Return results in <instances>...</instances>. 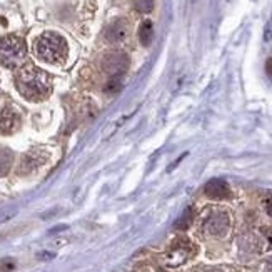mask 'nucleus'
<instances>
[{"mask_svg":"<svg viewBox=\"0 0 272 272\" xmlns=\"http://www.w3.org/2000/svg\"><path fill=\"white\" fill-rule=\"evenodd\" d=\"M15 87L22 97L32 102L44 100L52 92V79L45 71L27 64L15 75Z\"/></svg>","mask_w":272,"mask_h":272,"instance_id":"obj_1","label":"nucleus"},{"mask_svg":"<svg viewBox=\"0 0 272 272\" xmlns=\"http://www.w3.org/2000/svg\"><path fill=\"white\" fill-rule=\"evenodd\" d=\"M34 54L47 64H64L69 55L65 38L55 32H44L34 40Z\"/></svg>","mask_w":272,"mask_h":272,"instance_id":"obj_2","label":"nucleus"},{"mask_svg":"<svg viewBox=\"0 0 272 272\" xmlns=\"http://www.w3.org/2000/svg\"><path fill=\"white\" fill-rule=\"evenodd\" d=\"M27 57V45L22 37L5 36L0 38V64L7 69H17Z\"/></svg>","mask_w":272,"mask_h":272,"instance_id":"obj_3","label":"nucleus"},{"mask_svg":"<svg viewBox=\"0 0 272 272\" xmlns=\"http://www.w3.org/2000/svg\"><path fill=\"white\" fill-rule=\"evenodd\" d=\"M231 227L229 214L220 209H211L202 219V232L212 237H224Z\"/></svg>","mask_w":272,"mask_h":272,"instance_id":"obj_4","label":"nucleus"},{"mask_svg":"<svg viewBox=\"0 0 272 272\" xmlns=\"http://www.w3.org/2000/svg\"><path fill=\"white\" fill-rule=\"evenodd\" d=\"M194 254H196V246L189 239H177L167 251L165 262L169 267H177L187 262Z\"/></svg>","mask_w":272,"mask_h":272,"instance_id":"obj_5","label":"nucleus"},{"mask_svg":"<svg viewBox=\"0 0 272 272\" xmlns=\"http://www.w3.org/2000/svg\"><path fill=\"white\" fill-rule=\"evenodd\" d=\"M127 65H129V59L126 54L122 52H112L107 54L102 59V67L107 73H110L112 77H119L126 72Z\"/></svg>","mask_w":272,"mask_h":272,"instance_id":"obj_6","label":"nucleus"},{"mask_svg":"<svg viewBox=\"0 0 272 272\" xmlns=\"http://www.w3.org/2000/svg\"><path fill=\"white\" fill-rule=\"evenodd\" d=\"M20 127V115L12 107L0 109V135H10Z\"/></svg>","mask_w":272,"mask_h":272,"instance_id":"obj_7","label":"nucleus"},{"mask_svg":"<svg viewBox=\"0 0 272 272\" xmlns=\"http://www.w3.org/2000/svg\"><path fill=\"white\" fill-rule=\"evenodd\" d=\"M130 25L126 18H117L106 29V38L110 44H120L129 37Z\"/></svg>","mask_w":272,"mask_h":272,"instance_id":"obj_8","label":"nucleus"},{"mask_svg":"<svg viewBox=\"0 0 272 272\" xmlns=\"http://www.w3.org/2000/svg\"><path fill=\"white\" fill-rule=\"evenodd\" d=\"M204 194L211 199H227L231 197V189L225 184L224 181H219V179H212L205 184Z\"/></svg>","mask_w":272,"mask_h":272,"instance_id":"obj_9","label":"nucleus"},{"mask_svg":"<svg viewBox=\"0 0 272 272\" xmlns=\"http://www.w3.org/2000/svg\"><path fill=\"white\" fill-rule=\"evenodd\" d=\"M152 38H154V25L150 20H144L141 27H139V40L144 47H149L152 44Z\"/></svg>","mask_w":272,"mask_h":272,"instance_id":"obj_10","label":"nucleus"},{"mask_svg":"<svg viewBox=\"0 0 272 272\" xmlns=\"http://www.w3.org/2000/svg\"><path fill=\"white\" fill-rule=\"evenodd\" d=\"M12 165V154L9 150H2L0 152V177L7 176V172L10 170Z\"/></svg>","mask_w":272,"mask_h":272,"instance_id":"obj_11","label":"nucleus"},{"mask_svg":"<svg viewBox=\"0 0 272 272\" xmlns=\"http://www.w3.org/2000/svg\"><path fill=\"white\" fill-rule=\"evenodd\" d=\"M192 219H194V212H192V209L189 207L187 211L182 214L181 219L176 222V229H187L190 225V222H192Z\"/></svg>","mask_w":272,"mask_h":272,"instance_id":"obj_12","label":"nucleus"},{"mask_svg":"<svg viewBox=\"0 0 272 272\" xmlns=\"http://www.w3.org/2000/svg\"><path fill=\"white\" fill-rule=\"evenodd\" d=\"M155 0H135V9L142 14H149L152 12Z\"/></svg>","mask_w":272,"mask_h":272,"instance_id":"obj_13","label":"nucleus"},{"mask_svg":"<svg viewBox=\"0 0 272 272\" xmlns=\"http://www.w3.org/2000/svg\"><path fill=\"white\" fill-rule=\"evenodd\" d=\"M120 87H122V82H120V75L119 77H112L110 82L106 85V92L112 94V92H119Z\"/></svg>","mask_w":272,"mask_h":272,"instance_id":"obj_14","label":"nucleus"},{"mask_svg":"<svg viewBox=\"0 0 272 272\" xmlns=\"http://www.w3.org/2000/svg\"><path fill=\"white\" fill-rule=\"evenodd\" d=\"M15 267L14 260H2L0 262V271H12Z\"/></svg>","mask_w":272,"mask_h":272,"instance_id":"obj_15","label":"nucleus"},{"mask_svg":"<svg viewBox=\"0 0 272 272\" xmlns=\"http://www.w3.org/2000/svg\"><path fill=\"white\" fill-rule=\"evenodd\" d=\"M264 209H266V212L272 217V197L264 200Z\"/></svg>","mask_w":272,"mask_h":272,"instance_id":"obj_16","label":"nucleus"},{"mask_svg":"<svg viewBox=\"0 0 272 272\" xmlns=\"http://www.w3.org/2000/svg\"><path fill=\"white\" fill-rule=\"evenodd\" d=\"M266 73L269 75V79H272V59L266 60Z\"/></svg>","mask_w":272,"mask_h":272,"instance_id":"obj_17","label":"nucleus"},{"mask_svg":"<svg viewBox=\"0 0 272 272\" xmlns=\"http://www.w3.org/2000/svg\"><path fill=\"white\" fill-rule=\"evenodd\" d=\"M264 236H266V239H267V242H269V246L272 247V231H269V229H264Z\"/></svg>","mask_w":272,"mask_h":272,"instance_id":"obj_18","label":"nucleus"},{"mask_svg":"<svg viewBox=\"0 0 272 272\" xmlns=\"http://www.w3.org/2000/svg\"><path fill=\"white\" fill-rule=\"evenodd\" d=\"M264 272H272V259H269L264 266Z\"/></svg>","mask_w":272,"mask_h":272,"instance_id":"obj_19","label":"nucleus"},{"mask_svg":"<svg viewBox=\"0 0 272 272\" xmlns=\"http://www.w3.org/2000/svg\"><path fill=\"white\" fill-rule=\"evenodd\" d=\"M204 272H222V271H217V269H209V271H204Z\"/></svg>","mask_w":272,"mask_h":272,"instance_id":"obj_20","label":"nucleus"},{"mask_svg":"<svg viewBox=\"0 0 272 272\" xmlns=\"http://www.w3.org/2000/svg\"><path fill=\"white\" fill-rule=\"evenodd\" d=\"M159 272H164V271H159Z\"/></svg>","mask_w":272,"mask_h":272,"instance_id":"obj_21","label":"nucleus"}]
</instances>
